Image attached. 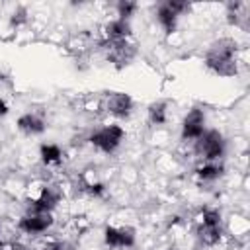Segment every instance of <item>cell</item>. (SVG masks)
Returning <instances> with one entry per match:
<instances>
[{
  "instance_id": "obj_16",
  "label": "cell",
  "mask_w": 250,
  "mask_h": 250,
  "mask_svg": "<svg viewBox=\"0 0 250 250\" xmlns=\"http://www.w3.org/2000/svg\"><path fill=\"white\" fill-rule=\"evenodd\" d=\"M221 172H223V168L217 166V164H205V166L197 168V176L201 180H215V178L221 176Z\"/></svg>"
},
{
  "instance_id": "obj_1",
  "label": "cell",
  "mask_w": 250,
  "mask_h": 250,
  "mask_svg": "<svg viewBox=\"0 0 250 250\" xmlns=\"http://www.w3.org/2000/svg\"><path fill=\"white\" fill-rule=\"evenodd\" d=\"M234 55H236V41L225 37V39L215 41L209 47L207 57H205V64H207V68H211L219 76H232V74H236Z\"/></svg>"
},
{
  "instance_id": "obj_18",
  "label": "cell",
  "mask_w": 250,
  "mask_h": 250,
  "mask_svg": "<svg viewBox=\"0 0 250 250\" xmlns=\"http://www.w3.org/2000/svg\"><path fill=\"white\" fill-rule=\"evenodd\" d=\"M201 217H203V225H221V213L217 209H205Z\"/></svg>"
},
{
  "instance_id": "obj_3",
  "label": "cell",
  "mask_w": 250,
  "mask_h": 250,
  "mask_svg": "<svg viewBox=\"0 0 250 250\" xmlns=\"http://www.w3.org/2000/svg\"><path fill=\"white\" fill-rule=\"evenodd\" d=\"M123 137H125V131L119 125H107V127H102L100 131H96L90 137V143L96 148H100L102 152H107L109 154V152H113L121 145Z\"/></svg>"
},
{
  "instance_id": "obj_20",
  "label": "cell",
  "mask_w": 250,
  "mask_h": 250,
  "mask_svg": "<svg viewBox=\"0 0 250 250\" xmlns=\"http://www.w3.org/2000/svg\"><path fill=\"white\" fill-rule=\"evenodd\" d=\"M21 21H25V10H23V8H20L18 12L12 14V23H14V25H20Z\"/></svg>"
},
{
  "instance_id": "obj_17",
  "label": "cell",
  "mask_w": 250,
  "mask_h": 250,
  "mask_svg": "<svg viewBox=\"0 0 250 250\" xmlns=\"http://www.w3.org/2000/svg\"><path fill=\"white\" fill-rule=\"evenodd\" d=\"M135 10H137V4H135V2H127V0H125V2H119V4H117V14H119L121 20H129Z\"/></svg>"
},
{
  "instance_id": "obj_22",
  "label": "cell",
  "mask_w": 250,
  "mask_h": 250,
  "mask_svg": "<svg viewBox=\"0 0 250 250\" xmlns=\"http://www.w3.org/2000/svg\"><path fill=\"white\" fill-rule=\"evenodd\" d=\"M8 113V105H6V102L0 98V115H6Z\"/></svg>"
},
{
  "instance_id": "obj_6",
  "label": "cell",
  "mask_w": 250,
  "mask_h": 250,
  "mask_svg": "<svg viewBox=\"0 0 250 250\" xmlns=\"http://www.w3.org/2000/svg\"><path fill=\"white\" fill-rule=\"evenodd\" d=\"M51 225H53L51 213H29V215L21 217L20 223H18L20 230H23V232H27V234H41V232H45Z\"/></svg>"
},
{
  "instance_id": "obj_21",
  "label": "cell",
  "mask_w": 250,
  "mask_h": 250,
  "mask_svg": "<svg viewBox=\"0 0 250 250\" xmlns=\"http://www.w3.org/2000/svg\"><path fill=\"white\" fill-rule=\"evenodd\" d=\"M88 191H90L92 195H100V193H104V186H102V184H90V186H88Z\"/></svg>"
},
{
  "instance_id": "obj_19",
  "label": "cell",
  "mask_w": 250,
  "mask_h": 250,
  "mask_svg": "<svg viewBox=\"0 0 250 250\" xmlns=\"http://www.w3.org/2000/svg\"><path fill=\"white\" fill-rule=\"evenodd\" d=\"M164 4H166V6H168V8H170V10L176 14V16H180L182 12H186V10L189 8L186 2H164Z\"/></svg>"
},
{
  "instance_id": "obj_15",
  "label": "cell",
  "mask_w": 250,
  "mask_h": 250,
  "mask_svg": "<svg viewBox=\"0 0 250 250\" xmlns=\"http://www.w3.org/2000/svg\"><path fill=\"white\" fill-rule=\"evenodd\" d=\"M148 119L154 125L166 123V104L164 102H154L148 105Z\"/></svg>"
},
{
  "instance_id": "obj_9",
  "label": "cell",
  "mask_w": 250,
  "mask_h": 250,
  "mask_svg": "<svg viewBox=\"0 0 250 250\" xmlns=\"http://www.w3.org/2000/svg\"><path fill=\"white\" fill-rule=\"evenodd\" d=\"M57 201H59V193L53 191L51 188H43L39 197H35L29 203V209H31V213H51V209L57 205Z\"/></svg>"
},
{
  "instance_id": "obj_23",
  "label": "cell",
  "mask_w": 250,
  "mask_h": 250,
  "mask_svg": "<svg viewBox=\"0 0 250 250\" xmlns=\"http://www.w3.org/2000/svg\"><path fill=\"white\" fill-rule=\"evenodd\" d=\"M41 250H61V244H49V246H45Z\"/></svg>"
},
{
  "instance_id": "obj_13",
  "label": "cell",
  "mask_w": 250,
  "mask_h": 250,
  "mask_svg": "<svg viewBox=\"0 0 250 250\" xmlns=\"http://www.w3.org/2000/svg\"><path fill=\"white\" fill-rule=\"evenodd\" d=\"M39 154H41V162L47 164V166L49 164H59L61 158H62V150L57 145H41Z\"/></svg>"
},
{
  "instance_id": "obj_10",
  "label": "cell",
  "mask_w": 250,
  "mask_h": 250,
  "mask_svg": "<svg viewBox=\"0 0 250 250\" xmlns=\"http://www.w3.org/2000/svg\"><path fill=\"white\" fill-rule=\"evenodd\" d=\"M104 33H105L107 43H109V41H123V39L129 37V33H131V25H129L127 20L117 18V20H111V21L104 27Z\"/></svg>"
},
{
  "instance_id": "obj_14",
  "label": "cell",
  "mask_w": 250,
  "mask_h": 250,
  "mask_svg": "<svg viewBox=\"0 0 250 250\" xmlns=\"http://www.w3.org/2000/svg\"><path fill=\"white\" fill-rule=\"evenodd\" d=\"M199 238L203 240V244H217L221 240V225H201L199 229Z\"/></svg>"
},
{
  "instance_id": "obj_12",
  "label": "cell",
  "mask_w": 250,
  "mask_h": 250,
  "mask_svg": "<svg viewBox=\"0 0 250 250\" xmlns=\"http://www.w3.org/2000/svg\"><path fill=\"white\" fill-rule=\"evenodd\" d=\"M156 18H158V23L162 25V29L166 33H172L176 29V23H178V16L166 6V4H160L158 12H156Z\"/></svg>"
},
{
  "instance_id": "obj_8",
  "label": "cell",
  "mask_w": 250,
  "mask_h": 250,
  "mask_svg": "<svg viewBox=\"0 0 250 250\" xmlns=\"http://www.w3.org/2000/svg\"><path fill=\"white\" fill-rule=\"evenodd\" d=\"M105 109L115 117H127L133 109V100L125 92H113V94L107 96Z\"/></svg>"
},
{
  "instance_id": "obj_11",
  "label": "cell",
  "mask_w": 250,
  "mask_h": 250,
  "mask_svg": "<svg viewBox=\"0 0 250 250\" xmlns=\"http://www.w3.org/2000/svg\"><path fill=\"white\" fill-rule=\"evenodd\" d=\"M18 129L25 135H39L45 131V121L37 113H23L18 119Z\"/></svg>"
},
{
  "instance_id": "obj_2",
  "label": "cell",
  "mask_w": 250,
  "mask_h": 250,
  "mask_svg": "<svg viewBox=\"0 0 250 250\" xmlns=\"http://www.w3.org/2000/svg\"><path fill=\"white\" fill-rule=\"evenodd\" d=\"M195 150L205 160H217L219 156H223V150H225L223 135L215 129L213 131H203L201 137L195 139Z\"/></svg>"
},
{
  "instance_id": "obj_7",
  "label": "cell",
  "mask_w": 250,
  "mask_h": 250,
  "mask_svg": "<svg viewBox=\"0 0 250 250\" xmlns=\"http://www.w3.org/2000/svg\"><path fill=\"white\" fill-rule=\"evenodd\" d=\"M104 240L111 248H129L135 242V234L131 229H117V227H105Z\"/></svg>"
},
{
  "instance_id": "obj_4",
  "label": "cell",
  "mask_w": 250,
  "mask_h": 250,
  "mask_svg": "<svg viewBox=\"0 0 250 250\" xmlns=\"http://www.w3.org/2000/svg\"><path fill=\"white\" fill-rule=\"evenodd\" d=\"M135 45H131L127 39L123 41H109L107 43V59L117 66H127L135 57Z\"/></svg>"
},
{
  "instance_id": "obj_5",
  "label": "cell",
  "mask_w": 250,
  "mask_h": 250,
  "mask_svg": "<svg viewBox=\"0 0 250 250\" xmlns=\"http://www.w3.org/2000/svg\"><path fill=\"white\" fill-rule=\"evenodd\" d=\"M205 131V115L201 109L193 107L182 123V139L184 141H195L201 137V133Z\"/></svg>"
}]
</instances>
